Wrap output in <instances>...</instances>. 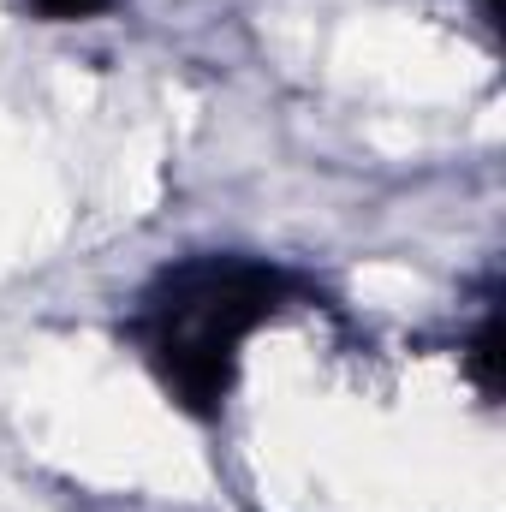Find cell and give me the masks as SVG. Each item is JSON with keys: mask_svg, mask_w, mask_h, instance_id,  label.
<instances>
[{"mask_svg": "<svg viewBox=\"0 0 506 512\" xmlns=\"http://www.w3.org/2000/svg\"><path fill=\"white\" fill-rule=\"evenodd\" d=\"M114 0H30V12H42L48 24H72V18H96L108 12Z\"/></svg>", "mask_w": 506, "mask_h": 512, "instance_id": "2", "label": "cell"}, {"mask_svg": "<svg viewBox=\"0 0 506 512\" xmlns=\"http://www.w3.org/2000/svg\"><path fill=\"white\" fill-rule=\"evenodd\" d=\"M298 292V280L256 256H185L167 262L131 304L126 340L161 393L191 417H221L239 346Z\"/></svg>", "mask_w": 506, "mask_h": 512, "instance_id": "1", "label": "cell"}]
</instances>
